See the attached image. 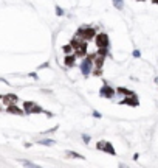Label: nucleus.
Here are the masks:
<instances>
[{
    "label": "nucleus",
    "mask_w": 158,
    "mask_h": 168,
    "mask_svg": "<svg viewBox=\"0 0 158 168\" xmlns=\"http://www.w3.org/2000/svg\"><path fill=\"white\" fill-rule=\"evenodd\" d=\"M93 58L92 56H89V58H84L82 59V62H81V72H82V75H85V76H89L90 73H92V69H93Z\"/></svg>",
    "instance_id": "f257e3e1"
},
{
    "label": "nucleus",
    "mask_w": 158,
    "mask_h": 168,
    "mask_svg": "<svg viewBox=\"0 0 158 168\" xmlns=\"http://www.w3.org/2000/svg\"><path fill=\"white\" fill-rule=\"evenodd\" d=\"M95 44H96L98 49H109L110 41H109V36L106 33H99L95 36Z\"/></svg>",
    "instance_id": "f03ea898"
},
{
    "label": "nucleus",
    "mask_w": 158,
    "mask_h": 168,
    "mask_svg": "<svg viewBox=\"0 0 158 168\" xmlns=\"http://www.w3.org/2000/svg\"><path fill=\"white\" fill-rule=\"evenodd\" d=\"M99 95L101 97H104V98H113V95H115V90L112 89L110 86L104 84L101 87V90H99Z\"/></svg>",
    "instance_id": "7ed1b4c3"
},
{
    "label": "nucleus",
    "mask_w": 158,
    "mask_h": 168,
    "mask_svg": "<svg viewBox=\"0 0 158 168\" xmlns=\"http://www.w3.org/2000/svg\"><path fill=\"white\" fill-rule=\"evenodd\" d=\"M124 105H129V106H138V100H137V95L133 93V95H129L126 100H123Z\"/></svg>",
    "instance_id": "20e7f679"
},
{
    "label": "nucleus",
    "mask_w": 158,
    "mask_h": 168,
    "mask_svg": "<svg viewBox=\"0 0 158 168\" xmlns=\"http://www.w3.org/2000/svg\"><path fill=\"white\" fill-rule=\"evenodd\" d=\"M75 61H76V55H75V53L67 55V56H65V59H64L65 67H73V66H75Z\"/></svg>",
    "instance_id": "39448f33"
},
{
    "label": "nucleus",
    "mask_w": 158,
    "mask_h": 168,
    "mask_svg": "<svg viewBox=\"0 0 158 168\" xmlns=\"http://www.w3.org/2000/svg\"><path fill=\"white\" fill-rule=\"evenodd\" d=\"M93 64H95V67H96V69H102V66H104V56H101V55L95 56Z\"/></svg>",
    "instance_id": "423d86ee"
},
{
    "label": "nucleus",
    "mask_w": 158,
    "mask_h": 168,
    "mask_svg": "<svg viewBox=\"0 0 158 168\" xmlns=\"http://www.w3.org/2000/svg\"><path fill=\"white\" fill-rule=\"evenodd\" d=\"M3 101L6 103L8 106H10V105H14V103H17V97H16V95H13V93L5 95V97H3Z\"/></svg>",
    "instance_id": "0eeeda50"
},
{
    "label": "nucleus",
    "mask_w": 158,
    "mask_h": 168,
    "mask_svg": "<svg viewBox=\"0 0 158 168\" xmlns=\"http://www.w3.org/2000/svg\"><path fill=\"white\" fill-rule=\"evenodd\" d=\"M102 151H106V153L112 154V156H115V154H116V151L113 149L112 143H109V142H106V143H104V146H102Z\"/></svg>",
    "instance_id": "6e6552de"
},
{
    "label": "nucleus",
    "mask_w": 158,
    "mask_h": 168,
    "mask_svg": "<svg viewBox=\"0 0 158 168\" xmlns=\"http://www.w3.org/2000/svg\"><path fill=\"white\" fill-rule=\"evenodd\" d=\"M8 112H10V114H17V115L23 114V111H20L16 105H10V106H8Z\"/></svg>",
    "instance_id": "1a4fd4ad"
},
{
    "label": "nucleus",
    "mask_w": 158,
    "mask_h": 168,
    "mask_svg": "<svg viewBox=\"0 0 158 168\" xmlns=\"http://www.w3.org/2000/svg\"><path fill=\"white\" fill-rule=\"evenodd\" d=\"M62 50H64L65 55H72V53H75V47H73L72 44H67V45L62 47Z\"/></svg>",
    "instance_id": "9d476101"
},
{
    "label": "nucleus",
    "mask_w": 158,
    "mask_h": 168,
    "mask_svg": "<svg viewBox=\"0 0 158 168\" xmlns=\"http://www.w3.org/2000/svg\"><path fill=\"white\" fill-rule=\"evenodd\" d=\"M39 143H41V145H44V146H53L56 142L51 140V139H42V140H39Z\"/></svg>",
    "instance_id": "9b49d317"
},
{
    "label": "nucleus",
    "mask_w": 158,
    "mask_h": 168,
    "mask_svg": "<svg viewBox=\"0 0 158 168\" xmlns=\"http://www.w3.org/2000/svg\"><path fill=\"white\" fill-rule=\"evenodd\" d=\"M41 112H44V109H42L41 106H37V105H34L33 108H31V111H30V114H41Z\"/></svg>",
    "instance_id": "f8f14e48"
},
{
    "label": "nucleus",
    "mask_w": 158,
    "mask_h": 168,
    "mask_svg": "<svg viewBox=\"0 0 158 168\" xmlns=\"http://www.w3.org/2000/svg\"><path fill=\"white\" fill-rule=\"evenodd\" d=\"M118 93L126 95V97H129V95H133V92H130V90H127V89H124V87H118Z\"/></svg>",
    "instance_id": "ddd939ff"
},
{
    "label": "nucleus",
    "mask_w": 158,
    "mask_h": 168,
    "mask_svg": "<svg viewBox=\"0 0 158 168\" xmlns=\"http://www.w3.org/2000/svg\"><path fill=\"white\" fill-rule=\"evenodd\" d=\"M67 156H68V157H76V159H81V161H84V156H81V154L75 153V151H68Z\"/></svg>",
    "instance_id": "4468645a"
},
{
    "label": "nucleus",
    "mask_w": 158,
    "mask_h": 168,
    "mask_svg": "<svg viewBox=\"0 0 158 168\" xmlns=\"http://www.w3.org/2000/svg\"><path fill=\"white\" fill-rule=\"evenodd\" d=\"M112 2H113V5H115L116 10H123V6H124V2H123V0H112Z\"/></svg>",
    "instance_id": "2eb2a0df"
},
{
    "label": "nucleus",
    "mask_w": 158,
    "mask_h": 168,
    "mask_svg": "<svg viewBox=\"0 0 158 168\" xmlns=\"http://www.w3.org/2000/svg\"><path fill=\"white\" fill-rule=\"evenodd\" d=\"M33 106H34V103H31V101H27L25 105H23V108H25V111L28 112V114H30V111H31V108H33Z\"/></svg>",
    "instance_id": "dca6fc26"
},
{
    "label": "nucleus",
    "mask_w": 158,
    "mask_h": 168,
    "mask_svg": "<svg viewBox=\"0 0 158 168\" xmlns=\"http://www.w3.org/2000/svg\"><path fill=\"white\" fill-rule=\"evenodd\" d=\"M22 164L25 165V167H31V168H37V165L36 164H33V162H28V161H22Z\"/></svg>",
    "instance_id": "f3484780"
},
{
    "label": "nucleus",
    "mask_w": 158,
    "mask_h": 168,
    "mask_svg": "<svg viewBox=\"0 0 158 168\" xmlns=\"http://www.w3.org/2000/svg\"><path fill=\"white\" fill-rule=\"evenodd\" d=\"M107 53H109V50L107 49H98V55H101V56H107Z\"/></svg>",
    "instance_id": "a211bd4d"
},
{
    "label": "nucleus",
    "mask_w": 158,
    "mask_h": 168,
    "mask_svg": "<svg viewBox=\"0 0 158 168\" xmlns=\"http://www.w3.org/2000/svg\"><path fill=\"white\" fill-rule=\"evenodd\" d=\"M92 73H93L95 76H101V75H102V70H101V69H95Z\"/></svg>",
    "instance_id": "6ab92c4d"
},
{
    "label": "nucleus",
    "mask_w": 158,
    "mask_h": 168,
    "mask_svg": "<svg viewBox=\"0 0 158 168\" xmlns=\"http://www.w3.org/2000/svg\"><path fill=\"white\" fill-rule=\"evenodd\" d=\"M56 14H58V16H64L65 13H64V10H62L61 6H56Z\"/></svg>",
    "instance_id": "aec40b11"
},
{
    "label": "nucleus",
    "mask_w": 158,
    "mask_h": 168,
    "mask_svg": "<svg viewBox=\"0 0 158 168\" xmlns=\"http://www.w3.org/2000/svg\"><path fill=\"white\" fill-rule=\"evenodd\" d=\"M82 140H84L85 143H89V142H90V135H84V137H82Z\"/></svg>",
    "instance_id": "412c9836"
},
{
    "label": "nucleus",
    "mask_w": 158,
    "mask_h": 168,
    "mask_svg": "<svg viewBox=\"0 0 158 168\" xmlns=\"http://www.w3.org/2000/svg\"><path fill=\"white\" fill-rule=\"evenodd\" d=\"M140 50H133V56H135V58H140Z\"/></svg>",
    "instance_id": "4be33fe9"
},
{
    "label": "nucleus",
    "mask_w": 158,
    "mask_h": 168,
    "mask_svg": "<svg viewBox=\"0 0 158 168\" xmlns=\"http://www.w3.org/2000/svg\"><path fill=\"white\" fill-rule=\"evenodd\" d=\"M93 117H96V118H101V114H99V112H93Z\"/></svg>",
    "instance_id": "5701e85b"
},
{
    "label": "nucleus",
    "mask_w": 158,
    "mask_h": 168,
    "mask_svg": "<svg viewBox=\"0 0 158 168\" xmlns=\"http://www.w3.org/2000/svg\"><path fill=\"white\" fill-rule=\"evenodd\" d=\"M140 2H143V0H140Z\"/></svg>",
    "instance_id": "b1692460"
},
{
    "label": "nucleus",
    "mask_w": 158,
    "mask_h": 168,
    "mask_svg": "<svg viewBox=\"0 0 158 168\" xmlns=\"http://www.w3.org/2000/svg\"><path fill=\"white\" fill-rule=\"evenodd\" d=\"M0 98H3V97H0Z\"/></svg>",
    "instance_id": "393cba45"
}]
</instances>
